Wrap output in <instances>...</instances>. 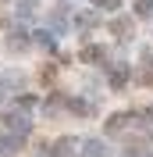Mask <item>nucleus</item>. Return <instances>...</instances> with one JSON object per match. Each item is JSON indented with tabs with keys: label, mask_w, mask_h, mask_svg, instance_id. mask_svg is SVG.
Masks as SVG:
<instances>
[{
	"label": "nucleus",
	"mask_w": 153,
	"mask_h": 157,
	"mask_svg": "<svg viewBox=\"0 0 153 157\" xmlns=\"http://www.w3.org/2000/svg\"><path fill=\"white\" fill-rule=\"evenodd\" d=\"M107 29H110V36H118V39H132L135 21L128 18V14H118V18H110V21H107Z\"/></svg>",
	"instance_id": "nucleus-1"
},
{
	"label": "nucleus",
	"mask_w": 153,
	"mask_h": 157,
	"mask_svg": "<svg viewBox=\"0 0 153 157\" xmlns=\"http://www.w3.org/2000/svg\"><path fill=\"white\" fill-rule=\"evenodd\" d=\"M50 157H78V139H71V136L54 139V147H50Z\"/></svg>",
	"instance_id": "nucleus-2"
},
{
	"label": "nucleus",
	"mask_w": 153,
	"mask_h": 157,
	"mask_svg": "<svg viewBox=\"0 0 153 157\" xmlns=\"http://www.w3.org/2000/svg\"><path fill=\"white\" fill-rule=\"evenodd\" d=\"M4 125H7L11 132H18V136H25V132H29V125H32V121H29V118H25V114H21V111H7V114H4Z\"/></svg>",
	"instance_id": "nucleus-3"
},
{
	"label": "nucleus",
	"mask_w": 153,
	"mask_h": 157,
	"mask_svg": "<svg viewBox=\"0 0 153 157\" xmlns=\"http://www.w3.org/2000/svg\"><path fill=\"white\" fill-rule=\"evenodd\" d=\"M128 121H139V114H135V111L110 114V118H107V132H110V136H118V132H125V125H128Z\"/></svg>",
	"instance_id": "nucleus-4"
},
{
	"label": "nucleus",
	"mask_w": 153,
	"mask_h": 157,
	"mask_svg": "<svg viewBox=\"0 0 153 157\" xmlns=\"http://www.w3.org/2000/svg\"><path fill=\"white\" fill-rule=\"evenodd\" d=\"M128 75H132V68H128V64H118V68L110 71V89H125L128 86Z\"/></svg>",
	"instance_id": "nucleus-5"
},
{
	"label": "nucleus",
	"mask_w": 153,
	"mask_h": 157,
	"mask_svg": "<svg viewBox=\"0 0 153 157\" xmlns=\"http://www.w3.org/2000/svg\"><path fill=\"white\" fill-rule=\"evenodd\" d=\"M78 61H86V64H96V61H103V47H96V43L82 47V50H78Z\"/></svg>",
	"instance_id": "nucleus-6"
},
{
	"label": "nucleus",
	"mask_w": 153,
	"mask_h": 157,
	"mask_svg": "<svg viewBox=\"0 0 153 157\" xmlns=\"http://www.w3.org/2000/svg\"><path fill=\"white\" fill-rule=\"evenodd\" d=\"M43 107H47V114H54L57 107H68V97H64V93H50V100L43 104Z\"/></svg>",
	"instance_id": "nucleus-7"
},
{
	"label": "nucleus",
	"mask_w": 153,
	"mask_h": 157,
	"mask_svg": "<svg viewBox=\"0 0 153 157\" xmlns=\"http://www.w3.org/2000/svg\"><path fill=\"white\" fill-rule=\"evenodd\" d=\"M32 39H36V43H39L43 50H54V47H57V43H54V32H47V29H39Z\"/></svg>",
	"instance_id": "nucleus-8"
},
{
	"label": "nucleus",
	"mask_w": 153,
	"mask_h": 157,
	"mask_svg": "<svg viewBox=\"0 0 153 157\" xmlns=\"http://www.w3.org/2000/svg\"><path fill=\"white\" fill-rule=\"evenodd\" d=\"M68 111H75V114H93V104H86V100H68Z\"/></svg>",
	"instance_id": "nucleus-9"
},
{
	"label": "nucleus",
	"mask_w": 153,
	"mask_h": 157,
	"mask_svg": "<svg viewBox=\"0 0 153 157\" xmlns=\"http://www.w3.org/2000/svg\"><path fill=\"white\" fill-rule=\"evenodd\" d=\"M86 154H89V157H107V154H103V143H100V139H86Z\"/></svg>",
	"instance_id": "nucleus-10"
},
{
	"label": "nucleus",
	"mask_w": 153,
	"mask_h": 157,
	"mask_svg": "<svg viewBox=\"0 0 153 157\" xmlns=\"http://www.w3.org/2000/svg\"><path fill=\"white\" fill-rule=\"evenodd\" d=\"M29 47V36L25 32H11V50H25Z\"/></svg>",
	"instance_id": "nucleus-11"
},
{
	"label": "nucleus",
	"mask_w": 153,
	"mask_h": 157,
	"mask_svg": "<svg viewBox=\"0 0 153 157\" xmlns=\"http://www.w3.org/2000/svg\"><path fill=\"white\" fill-rule=\"evenodd\" d=\"M150 11H153V0H135V14H139V18H146Z\"/></svg>",
	"instance_id": "nucleus-12"
},
{
	"label": "nucleus",
	"mask_w": 153,
	"mask_h": 157,
	"mask_svg": "<svg viewBox=\"0 0 153 157\" xmlns=\"http://www.w3.org/2000/svg\"><path fill=\"white\" fill-rule=\"evenodd\" d=\"M135 82H143V86H153V64L146 71H139V75H135Z\"/></svg>",
	"instance_id": "nucleus-13"
},
{
	"label": "nucleus",
	"mask_w": 153,
	"mask_h": 157,
	"mask_svg": "<svg viewBox=\"0 0 153 157\" xmlns=\"http://www.w3.org/2000/svg\"><path fill=\"white\" fill-rule=\"evenodd\" d=\"M32 11H36V4H32V0H21V4H18V14H25V18H29Z\"/></svg>",
	"instance_id": "nucleus-14"
},
{
	"label": "nucleus",
	"mask_w": 153,
	"mask_h": 157,
	"mask_svg": "<svg viewBox=\"0 0 153 157\" xmlns=\"http://www.w3.org/2000/svg\"><path fill=\"white\" fill-rule=\"evenodd\" d=\"M54 75H57V68H54V64H43V71H39V78H43V82H50Z\"/></svg>",
	"instance_id": "nucleus-15"
},
{
	"label": "nucleus",
	"mask_w": 153,
	"mask_h": 157,
	"mask_svg": "<svg viewBox=\"0 0 153 157\" xmlns=\"http://www.w3.org/2000/svg\"><path fill=\"white\" fill-rule=\"evenodd\" d=\"M32 104H36V97H29V93H21V97H18V107H32Z\"/></svg>",
	"instance_id": "nucleus-16"
},
{
	"label": "nucleus",
	"mask_w": 153,
	"mask_h": 157,
	"mask_svg": "<svg viewBox=\"0 0 153 157\" xmlns=\"http://www.w3.org/2000/svg\"><path fill=\"white\" fill-rule=\"evenodd\" d=\"M89 4H96V7H110V11L118 7V0H89Z\"/></svg>",
	"instance_id": "nucleus-17"
}]
</instances>
